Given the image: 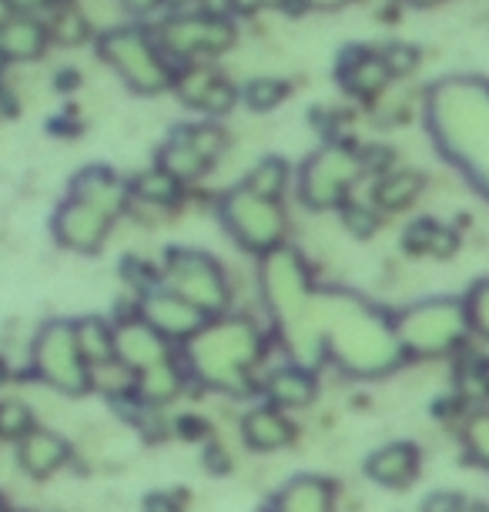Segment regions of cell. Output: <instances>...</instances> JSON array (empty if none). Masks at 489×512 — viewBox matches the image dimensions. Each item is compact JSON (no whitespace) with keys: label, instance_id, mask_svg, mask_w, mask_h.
<instances>
[{"label":"cell","instance_id":"7c38bea8","mask_svg":"<svg viewBox=\"0 0 489 512\" xmlns=\"http://www.w3.org/2000/svg\"><path fill=\"white\" fill-rule=\"evenodd\" d=\"M111 221H114L111 211L71 195L61 205V211L54 215V235L61 245L74 248V251H98L104 235H108Z\"/></svg>","mask_w":489,"mask_h":512},{"label":"cell","instance_id":"f35d334b","mask_svg":"<svg viewBox=\"0 0 489 512\" xmlns=\"http://www.w3.org/2000/svg\"><path fill=\"white\" fill-rule=\"evenodd\" d=\"M479 382H483V389L489 392V362L479 365Z\"/></svg>","mask_w":489,"mask_h":512},{"label":"cell","instance_id":"ffe728a7","mask_svg":"<svg viewBox=\"0 0 489 512\" xmlns=\"http://www.w3.org/2000/svg\"><path fill=\"white\" fill-rule=\"evenodd\" d=\"M366 469L379 486H389V489L409 486L419 472V452L412 446H406V442H396V446L379 449L376 456L369 459Z\"/></svg>","mask_w":489,"mask_h":512},{"label":"cell","instance_id":"60d3db41","mask_svg":"<svg viewBox=\"0 0 489 512\" xmlns=\"http://www.w3.org/2000/svg\"><path fill=\"white\" fill-rule=\"evenodd\" d=\"M463 512H489L486 506H469V509H463Z\"/></svg>","mask_w":489,"mask_h":512},{"label":"cell","instance_id":"9c48e42d","mask_svg":"<svg viewBox=\"0 0 489 512\" xmlns=\"http://www.w3.org/2000/svg\"><path fill=\"white\" fill-rule=\"evenodd\" d=\"M362 158L349 148H325L315 158L305 161L302 178H299V198L312 211L335 208L342 205L349 188L356 185V178L362 175Z\"/></svg>","mask_w":489,"mask_h":512},{"label":"cell","instance_id":"cb8c5ba5","mask_svg":"<svg viewBox=\"0 0 489 512\" xmlns=\"http://www.w3.org/2000/svg\"><path fill=\"white\" fill-rule=\"evenodd\" d=\"M134 392H138V399H145V402H171L181 392L178 365L171 359H165V362L151 365V369H145V372H138L134 375Z\"/></svg>","mask_w":489,"mask_h":512},{"label":"cell","instance_id":"484cf974","mask_svg":"<svg viewBox=\"0 0 489 512\" xmlns=\"http://www.w3.org/2000/svg\"><path fill=\"white\" fill-rule=\"evenodd\" d=\"M419 188H423V181L419 175H392V178H382L376 185V205L379 208H389V211H399L406 208L412 198L419 195Z\"/></svg>","mask_w":489,"mask_h":512},{"label":"cell","instance_id":"e575fe53","mask_svg":"<svg viewBox=\"0 0 489 512\" xmlns=\"http://www.w3.org/2000/svg\"><path fill=\"white\" fill-rule=\"evenodd\" d=\"M426 512H463V499L456 496H433L426 502Z\"/></svg>","mask_w":489,"mask_h":512},{"label":"cell","instance_id":"52a82bcc","mask_svg":"<svg viewBox=\"0 0 489 512\" xmlns=\"http://www.w3.org/2000/svg\"><path fill=\"white\" fill-rule=\"evenodd\" d=\"M168 288L175 295L185 298L188 305H195L205 318H222L228 308V285L225 275L212 258L201 251H171L168 255Z\"/></svg>","mask_w":489,"mask_h":512},{"label":"cell","instance_id":"d6986e66","mask_svg":"<svg viewBox=\"0 0 489 512\" xmlns=\"http://www.w3.org/2000/svg\"><path fill=\"white\" fill-rule=\"evenodd\" d=\"M47 27L34 17H11L0 24V57L4 61H31L41 57L47 47Z\"/></svg>","mask_w":489,"mask_h":512},{"label":"cell","instance_id":"277c9868","mask_svg":"<svg viewBox=\"0 0 489 512\" xmlns=\"http://www.w3.org/2000/svg\"><path fill=\"white\" fill-rule=\"evenodd\" d=\"M466 328V305L453 302V298H433V302L412 305L396 322V335L406 352L443 355L466 335Z\"/></svg>","mask_w":489,"mask_h":512},{"label":"cell","instance_id":"ab89813d","mask_svg":"<svg viewBox=\"0 0 489 512\" xmlns=\"http://www.w3.org/2000/svg\"><path fill=\"white\" fill-rule=\"evenodd\" d=\"M312 7H342L345 0H309Z\"/></svg>","mask_w":489,"mask_h":512},{"label":"cell","instance_id":"d590c367","mask_svg":"<svg viewBox=\"0 0 489 512\" xmlns=\"http://www.w3.org/2000/svg\"><path fill=\"white\" fill-rule=\"evenodd\" d=\"M278 4H285V0H228V7H235L242 14H255L258 7H278Z\"/></svg>","mask_w":489,"mask_h":512},{"label":"cell","instance_id":"74e56055","mask_svg":"<svg viewBox=\"0 0 489 512\" xmlns=\"http://www.w3.org/2000/svg\"><path fill=\"white\" fill-rule=\"evenodd\" d=\"M148 512H178V506L168 496H155L148 502Z\"/></svg>","mask_w":489,"mask_h":512},{"label":"cell","instance_id":"7bdbcfd3","mask_svg":"<svg viewBox=\"0 0 489 512\" xmlns=\"http://www.w3.org/2000/svg\"><path fill=\"white\" fill-rule=\"evenodd\" d=\"M416 4H433V0H416Z\"/></svg>","mask_w":489,"mask_h":512},{"label":"cell","instance_id":"8d00e7d4","mask_svg":"<svg viewBox=\"0 0 489 512\" xmlns=\"http://www.w3.org/2000/svg\"><path fill=\"white\" fill-rule=\"evenodd\" d=\"M128 11H134V14H148V11H155V7L161 4V0H121Z\"/></svg>","mask_w":489,"mask_h":512},{"label":"cell","instance_id":"f546056e","mask_svg":"<svg viewBox=\"0 0 489 512\" xmlns=\"http://www.w3.org/2000/svg\"><path fill=\"white\" fill-rule=\"evenodd\" d=\"M289 94V88H285L282 81H272V77H258V81H252L245 88V104L255 111H268L275 108V104H282V98Z\"/></svg>","mask_w":489,"mask_h":512},{"label":"cell","instance_id":"b9f144b4","mask_svg":"<svg viewBox=\"0 0 489 512\" xmlns=\"http://www.w3.org/2000/svg\"><path fill=\"white\" fill-rule=\"evenodd\" d=\"M161 4H171V7H178V4H185V0H161Z\"/></svg>","mask_w":489,"mask_h":512},{"label":"cell","instance_id":"e0dca14e","mask_svg":"<svg viewBox=\"0 0 489 512\" xmlns=\"http://www.w3.org/2000/svg\"><path fill=\"white\" fill-rule=\"evenodd\" d=\"M392 67L382 51H352L345 57L342 84L345 91L359 94V98H376V94L392 81Z\"/></svg>","mask_w":489,"mask_h":512},{"label":"cell","instance_id":"3957f363","mask_svg":"<svg viewBox=\"0 0 489 512\" xmlns=\"http://www.w3.org/2000/svg\"><path fill=\"white\" fill-rule=\"evenodd\" d=\"M34 372L61 395H84L91 389V365L84 362L74 322H47L34 338Z\"/></svg>","mask_w":489,"mask_h":512},{"label":"cell","instance_id":"30bf717a","mask_svg":"<svg viewBox=\"0 0 489 512\" xmlns=\"http://www.w3.org/2000/svg\"><path fill=\"white\" fill-rule=\"evenodd\" d=\"M235 44V27L222 14L175 17L161 27V47L181 57L195 54H222Z\"/></svg>","mask_w":489,"mask_h":512},{"label":"cell","instance_id":"4fadbf2b","mask_svg":"<svg viewBox=\"0 0 489 512\" xmlns=\"http://www.w3.org/2000/svg\"><path fill=\"white\" fill-rule=\"evenodd\" d=\"M141 318H145L161 338H178V342H188V338H195L201 328L208 325V318L201 315L195 305H188L181 295L171 292V288L148 292L145 302H141Z\"/></svg>","mask_w":489,"mask_h":512},{"label":"cell","instance_id":"1f68e13d","mask_svg":"<svg viewBox=\"0 0 489 512\" xmlns=\"http://www.w3.org/2000/svg\"><path fill=\"white\" fill-rule=\"evenodd\" d=\"M463 305H466L469 325H473L479 335L489 338V278H486V282H479L473 292H469V298Z\"/></svg>","mask_w":489,"mask_h":512},{"label":"cell","instance_id":"9a60e30c","mask_svg":"<svg viewBox=\"0 0 489 512\" xmlns=\"http://www.w3.org/2000/svg\"><path fill=\"white\" fill-rule=\"evenodd\" d=\"M67 456H71L67 442L57 436V432L41 429V425H34L31 432H24V436L17 439V459H21V469L34 479H47L51 472L64 466Z\"/></svg>","mask_w":489,"mask_h":512},{"label":"cell","instance_id":"5bb4252c","mask_svg":"<svg viewBox=\"0 0 489 512\" xmlns=\"http://www.w3.org/2000/svg\"><path fill=\"white\" fill-rule=\"evenodd\" d=\"M114 359L138 375L168 359V338H161L145 318H131L114 328Z\"/></svg>","mask_w":489,"mask_h":512},{"label":"cell","instance_id":"ee69618b","mask_svg":"<svg viewBox=\"0 0 489 512\" xmlns=\"http://www.w3.org/2000/svg\"><path fill=\"white\" fill-rule=\"evenodd\" d=\"M17 512H31V509H17Z\"/></svg>","mask_w":489,"mask_h":512},{"label":"cell","instance_id":"ba28073f","mask_svg":"<svg viewBox=\"0 0 489 512\" xmlns=\"http://www.w3.org/2000/svg\"><path fill=\"white\" fill-rule=\"evenodd\" d=\"M483 118H486V131L473 128V124L459 118L456 111H449L446 104L429 98V124L436 121L433 131L439 144H443V151L456 164H463L469 175L476 178L479 188L489 191V94L483 98Z\"/></svg>","mask_w":489,"mask_h":512},{"label":"cell","instance_id":"ac0fdd59","mask_svg":"<svg viewBox=\"0 0 489 512\" xmlns=\"http://www.w3.org/2000/svg\"><path fill=\"white\" fill-rule=\"evenodd\" d=\"M242 436L255 452H275V449L289 446V442L295 439V429L278 409H272V405H262V409H252L245 415Z\"/></svg>","mask_w":489,"mask_h":512},{"label":"cell","instance_id":"d6a6232c","mask_svg":"<svg viewBox=\"0 0 489 512\" xmlns=\"http://www.w3.org/2000/svg\"><path fill=\"white\" fill-rule=\"evenodd\" d=\"M31 429H34V415L27 405H21V402L0 405V432H4V436L21 439L24 432H31Z\"/></svg>","mask_w":489,"mask_h":512},{"label":"cell","instance_id":"7dc6e473","mask_svg":"<svg viewBox=\"0 0 489 512\" xmlns=\"http://www.w3.org/2000/svg\"><path fill=\"white\" fill-rule=\"evenodd\" d=\"M0 512H7V509H4V506H0Z\"/></svg>","mask_w":489,"mask_h":512},{"label":"cell","instance_id":"83f0119b","mask_svg":"<svg viewBox=\"0 0 489 512\" xmlns=\"http://www.w3.org/2000/svg\"><path fill=\"white\" fill-rule=\"evenodd\" d=\"M47 37H54L57 44H64V47H74V44H81L84 37H88V24H84V17L81 14H74L71 7H57V14H54V24L47 27Z\"/></svg>","mask_w":489,"mask_h":512},{"label":"cell","instance_id":"4dcf8cb0","mask_svg":"<svg viewBox=\"0 0 489 512\" xmlns=\"http://www.w3.org/2000/svg\"><path fill=\"white\" fill-rule=\"evenodd\" d=\"M463 442H466L469 459L489 469V412L486 415H476V419L466 425Z\"/></svg>","mask_w":489,"mask_h":512},{"label":"cell","instance_id":"5b68a950","mask_svg":"<svg viewBox=\"0 0 489 512\" xmlns=\"http://www.w3.org/2000/svg\"><path fill=\"white\" fill-rule=\"evenodd\" d=\"M101 57L118 71L138 94H158L171 84L168 64L161 61V51L148 41L138 27H118L101 37Z\"/></svg>","mask_w":489,"mask_h":512},{"label":"cell","instance_id":"8992f818","mask_svg":"<svg viewBox=\"0 0 489 512\" xmlns=\"http://www.w3.org/2000/svg\"><path fill=\"white\" fill-rule=\"evenodd\" d=\"M222 221L238 245H245L248 251H265V255L275 251L285 235V215L278 201L255 195L245 185L222 198Z\"/></svg>","mask_w":489,"mask_h":512},{"label":"cell","instance_id":"836d02e7","mask_svg":"<svg viewBox=\"0 0 489 512\" xmlns=\"http://www.w3.org/2000/svg\"><path fill=\"white\" fill-rule=\"evenodd\" d=\"M345 225H349L352 235L369 238L379 225V215L372 208H362V205H345Z\"/></svg>","mask_w":489,"mask_h":512},{"label":"cell","instance_id":"6da1fadb","mask_svg":"<svg viewBox=\"0 0 489 512\" xmlns=\"http://www.w3.org/2000/svg\"><path fill=\"white\" fill-rule=\"evenodd\" d=\"M312 318L322 335V349L332 352V359L345 372L379 375L396 369L406 355L396 325L382 322L369 305L349 295H325L312 298Z\"/></svg>","mask_w":489,"mask_h":512},{"label":"cell","instance_id":"44dd1931","mask_svg":"<svg viewBox=\"0 0 489 512\" xmlns=\"http://www.w3.org/2000/svg\"><path fill=\"white\" fill-rule=\"evenodd\" d=\"M272 512H332V486L319 476H299L275 496Z\"/></svg>","mask_w":489,"mask_h":512},{"label":"cell","instance_id":"7402d4cb","mask_svg":"<svg viewBox=\"0 0 489 512\" xmlns=\"http://www.w3.org/2000/svg\"><path fill=\"white\" fill-rule=\"evenodd\" d=\"M268 399L278 405H309L315 395V379L309 369H299V365H285V369H275L272 379L265 385Z\"/></svg>","mask_w":489,"mask_h":512},{"label":"cell","instance_id":"d4e9b609","mask_svg":"<svg viewBox=\"0 0 489 512\" xmlns=\"http://www.w3.org/2000/svg\"><path fill=\"white\" fill-rule=\"evenodd\" d=\"M412 255H436V258H449L456 251V231H449L436 221H416L406 231V241H402Z\"/></svg>","mask_w":489,"mask_h":512},{"label":"cell","instance_id":"603a6c76","mask_svg":"<svg viewBox=\"0 0 489 512\" xmlns=\"http://www.w3.org/2000/svg\"><path fill=\"white\" fill-rule=\"evenodd\" d=\"M74 335H78L81 355L91 369H104L108 362H114V328L104 322V318L74 322Z\"/></svg>","mask_w":489,"mask_h":512},{"label":"cell","instance_id":"2e32d148","mask_svg":"<svg viewBox=\"0 0 489 512\" xmlns=\"http://www.w3.org/2000/svg\"><path fill=\"white\" fill-rule=\"evenodd\" d=\"M178 94L185 98V104L208 114H225L235 104V91L225 77H218L215 71H188L178 77Z\"/></svg>","mask_w":489,"mask_h":512},{"label":"cell","instance_id":"f1b7e54d","mask_svg":"<svg viewBox=\"0 0 489 512\" xmlns=\"http://www.w3.org/2000/svg\"><path fill=\"white\" fill-rule=\"evenodd\" d=\"M134 195H141L145 201H155V205H171V201L178 198V181L158 168V171H151V175L138 178Z\"/></svg>","mask_w":489,"mask_h":512},{"label":"cell","instance_id":"8fae6325","mask_svg":"<svg viewBox=\"0 0 489 512\" xmlns=\"http://www.w3.org/2000/svg\"><path fill=\"white\" fill-rule=\"evenodd\" d=\"M222 151V134L215 128H178L161 148V171L181 181H195L212 168L215 154Z\"/></svg>","mask_w":489,"mask_h":512},{"label":"cell","instance_id":"7a4b0ae2","mask_svg":"<svg viewBox=\"0 0 489 512\" xmlns=\"http://www.w3.org/2000/svg\"><path fill=\"white\" fill-rule=\"evenodd\" d=\"M262 352V338L248 318H218L188 338L191 372L205 385L232 395L248 392V372Z\"/></svg>","mask_w":489,"mask_h":512},{"label":"cell","instance_id":"bcb514c9","mask_svg":"<svg viewBox=\"0 0 489 512\" xmlns=\"http://www.w3.org/2000/svg\"><path fill=\"white\" fill-rule=\"evenodd\" d=\"M57 4H67V0H57Z\"/></svg>","mask_w":489,"mask_h":512},{"label":"cell","instance_id":"4316f807","mask_svg":"<svg viewBox=\"0 0 489 512\" xmlns=\"http://www.w3.org/2000/svg\"><path fill=\"white\" fill-rule=\"evenodd\" d=\"M285 181H289V171H285V164L278 161V158H265L258 168L248 175L245 181V188L248 191H255V195H262V198H278L285 191Z\"/></svg>","mask_w":489,"mask_h":512},{"label":"cell","instance_id":"f6af8a7d","mask_svg":"<svg viewBox=\"0 0 489 512\" xmlns=\"http://www.w3.org/2000/svg\"><path fill=\"white\" fill-rule=\"evenodd\" d=\"M0 379H4V369H0Z\"/></svg>","mask_w":489,"mask_h":512}]
</instances>
